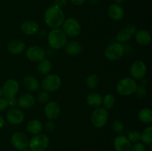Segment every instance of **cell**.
<instances>
[{"label": "cell", "instance_id": "obj_1", "mask_svg": "<svg viewBox=\"0 0 152 151\" xmlns=\"http://www.w3.org/2000/svg\"><path fill=\"white\" fill-rule=\"evenodd\" d=\"M44 20L48 28L52 29L59 28L65 20V13L59 7L55 5L50 6L45 12Z\"/></svg>", "mask_w": 152, "mask_h": 151}, {"label": "cell", "instance_id": "obj_2", "mask_svg": "<svg viewBox=\"0 0 152 151\" xmlns=\"http://www.w3.org/2000/svg\"><path fill=\"white\" fill-rule=\"evenodd\" d=\"M68 42V36L60 28L52 29L48 34V43L51 48L60 50Z\"/></svg>", "mask_w": 152, "mask_h": 151}, {"label": "cell", "instance_id": "obj_3", "mask_svg": "<svg viewBox=\"0 0 152 151\" xmlns=\"http://www.w3.org/2000/svg\"><path fill=\"white\" fill-rule=\"evenodd\" d=\"M137 87V83L136 80L132 77H126L117 82L116 85V90L120 96H129L134 94Z\"/></svg>", "mask_w": 152, "mask_h": 151}, {"label": "cell", "instance_id": "obj_4", "mask_svg": "<svg viewBox=\"0 0 152 151\" xmlns=\"http://www.w3.org/2000/svg\"><path fill=\"white\" fill-rule=\"evenodd\" d=\"M126 53V48L120 42H113L108 44L105 49L104 56L109 61H117L121 59Z\"/></svg>", "mask_w": 152, "mask_h": 151}, {"label": "cell", "instance_id": "obj_5", "mask_svg": "<svg viewBox=\"0 0 152 151\" xmlns=\"http://www.w3.org/2000/svg\"><path fill=\"white\" fill-rule=\"evenodd\" d=\"M50 144V139L43 133L34 135L29 140L28 147L31 151H45Z\"/></svg>", "mask_w": 152, "mask_h": 151}, {"label": "cell", "instance_id": "obj_6", "mask_svg": "<svg viewBox=\"0 0 152 151\" xmlns=\"http://www.w3.org/2000/svg\"><path fill=\"white\" fill-rule=\"evenodd\" d=\"M108 116L109 114L108 110L105 107H99L95 108L94 110L92 112L91 115V121L95 127L102 128L106 124L108 120Z\"/></svg>", "mask_w": 152, "mask_h": 151}, {"label": "cell", "instance_id": "obj_7", "mask_svg": "<svg viewBox=\"0 0 152 151\" xmlns=\"http://www.w3.org/2000/svg\"><path fill=\"white\" fill-rule=\"evenodd\" d=\"M62 85V79L56 74H48L41 83L42 88L47 92H55L59 90Z\"/></svg>", "mask_w": 152, "mask_h": 151}, {"label": "cell", "instance_id": "obj_8", "mask_svg": "<svg viewBox=\"0 0 152 151\" xmlns=\"http://www.w3.org/2000/svg\"><path fill=\"white\" fill-rule=\"evenodd\" d=\"M62 30L67 36L77 37L80 34L82 30L81 24L74 18H69L64 21L62 25Z\"/></svg>", "mask_w": 152, "mask_h": 151}, {"label": "cell", "instance_id": "obj_9", "mask_svg": "<svg viewBox=\"0 0 152 151\" xmlns=\"http://www.w3.org/2000/svg\"><path fill=\"white\" fill-rule=\"evenodd\" d=\"M147 73V66L142 61L137 60L132 64L130 74L134 80H142Z\"/></svg>", "mask_w": 152, "mask_h": 151}, {"label": "cell", "instance_id": "obj_10", "mask_svg": "<svg viewBox=\"0 0 152 151\" xmlns=\"http://www.w3.org/2000/svg\"><path fill=\"white\" fill-rule=\"evenodd\" d=\"M27 59L33 62H39L45 59V50L38 45L30 46L25 51Z\"/></svg>", "mask_w": 152, "mask_h": 151}, {"label": "cell", "instance_id": "obj_11", "mask_svg": "<svg viewBox=\"0 0 152 151\" xmlns=\"http://www.w3.org/2000/svg\"><path fill=\"white\" fill-rule=\"evenodd\" d=\"M19 90V84L16 80L10 78L4 81L1 87V93L2 96L5 99L16 96Z\"/></svg>", "mask_w": 152, "mask_h": 151}, {"label": "cell", "instance_id": "obj_12", "mask_svg": "<svg viewBox=\"0 0 152 151\" xmlns=\"http://www.w3.org/2000/svg\"><path fill=\"white\" fill-rule=\"evenodd\" d=\"M11 144L13 147L19 151H22L28 147V138L22 132H15L11 136Z\"/></svg>", "mask_w": 152, "mask_h": 151}, {"label": "cell", "instance_id": "obj_13", "mask_svg": "<svg viewBox=\"0 0 152 151\" xmlns=\"http://www.w3.org/2000/svg\"><path fill=\"white\" fill-rule=\"evenodd\" d=\"M137 31V28L133 24H129L126 28L120 30L116 36V38L118 41V42L123 44V43H127L132 38V37Z\"/></svg>", "mask_w": 152, "mask_h": 151}, {"label": "cell", "instance_id": "obj_14", "mask_svg": "<svg viewBox=\"0 0 152 151\" xmlns=\"http://www.w3.org/2000/svg\"><path fill=\"white\" fill-rule=\"evenodd\" d=\"M7 121L13 125H19L23 122L25 119V114L18 108H11L6 113Z\"/></svg>", "mask_w": 152, "mask_h": 151}, {"label": "cell", "instance_id": "obj_15", "mask_svg": "<svg viewBox=\"0 0 152 151\" xmlns=\"http://www.w3.org/2000/svg\"><path fill=\"white\" fill-rule=\"evenodd\" d=\"M45 115L49 120H54L59 117L61 109L59 104L56 102H49L46 104L44 109Z\"/></svg>", "mask_w": 152, "mask_h": 151}, {"label": "cell", "instance_id": "obj_16", "mask_svg": "<svg viewBox=\"0 0 152 151\" xmlns=\"http://www.w3.org/2000/svg\"><path fill=\"white\" fill-rule=\"evenodd\" d=\"M114 147L116 151H132V144L127 136L120 135L114 139Z\"/></svg>", "mask_w": 152, "mask_h": 151}, {"label": "cell", "instance_id": "obj_17", "mask_svg": "<svg viewBox=\"0 0 152 151\" xmlns=\"http://www.w3.org/2000/svg\"><path fill=\"white\" fill-rule=\"evenodd\" d=\"M20 29L25 35L34 36L39 30V25L35 21L27 20L22 22Z\"/></svg>", "mask_w": 152, "mask_h": 151}, {"label": "cell", "instance_id": "obj_18", "mask_svg": "<svg viewBox=\"0 0 152 151\" xmlns=\"http://www.w3.org/2000/svg\"><path fill=\"white\" fill-rule=\"evenodd\" d=\"M36 99L32 94L24 93L17 99V105L22 109H29L34 106Z\"/></svg>", "mask_w": 152, "mask_h": 151}, {"label": "cell", "instance_id": "obj_19", "mask_svg": "<svg viewBox=\"0 0 152 151\" xmlns=\"http://www.w3.org/2000/svg\"><path fill=\"white\" fill-rule=\"evenodd\" d=\"M108 16L113 20H122L125 15L124 9L123 8L122 6H120V4H112L108 7Z\"/></svg>", "mask_w": 152, "mask_h": 151}, {"label": "cell", "instance_id": "obj_20", "mask_svg": "<svg viewBox=\"0 0 152 151\" xmlns=\"http://www.w3.org/2000/svg\"><path fill=\"white\" fill-rule=\"evenodd\" d=\"M7 50L13 55L21 54L25 50V44L20 39L12 40L7 44Z\"/></svg>", "mask_w": 152, "mask_h": 151}, {"label": "cell", "instance_id": "obj_21", "mask_svg": "<svg viewBox=\"0 0 152 151\" xmlns=\"http://www.w3.org/2000/svg\"><path fill=\"white\" fill-rule=\"evenodd\" d=\"M135 40L140 45L147 46L151 42V35L146 30H137L135 33Z\"/></svg>", "mask_w": 152, "mask_h": 151}, {"label": "cell", "instance_id": "obj_22", "mask_svg": "<svg viewBox=\"0 0 152 151\" xmlns=\"http://www.w3.org/2000/svg\"><path fill=\"white\" fill-rule=\"evenodd\" d=\"M23 85L26 90L29 91H37L39 88V82L35 77L27 76L23 78Z\"/></svg>", "mask_w": 152, "mask_h": 151}, {"label": "cell", "instance_id": "obj_23", "mask_svg": "<svg viewBox=\"0 0 152 151\" xmlns=\"http://www.w3.org/2000/svg\"><path fill=\"white\" fill-rule=\"evenodd\" d=\"M43 130V124L39 120L32 119L27 124V130L32 135H37L41 133Z\"/></svg>", "mask_w": 152, "mask_h": 151}, {"label": "cell", "instance_id": "obj_24", "mask_svg": "<svg viewBox=\"0 0 152 151\" xmlns=\"http://www.w3.org/2000/svg\"><path fill=\"white\" fill-rule=\"evenodd\" d=\"M65 52L70 56H77L82 52V45L76 41H70L65 46Z\"/></svg>", "mask_w": 152, "mask_h": 151}, {"label": "cell", "instance_id": "obj_25", "mask_svg": "<svg viewBox=\"0 0 152 151\" xmlns=\"http://www.w3.org/2000/svg\"><path fill=\"white\" fill-rule=\"evenodd\" d=\"M87 104L92 107H99L102 104V97L100 94L96 92L90 93L86 98Z\"/></svg>", "mask_w": 152, "mask_h": 151}, {"label": "cell", "instance_id": "obj_26", "mask_svg": "<svg viewBox=\"0 0 152 151\" xmlns=\"http://www.w3.org/2000/svg\"><path fill=\"white\" fill-rule=\"evenodd\" d=\"M138 118L144 124H150L152 121V111L150 108H142L138 113Z\"/></svg>", "mask_w": 152, "mask_h": 151}, {"label": "cell", "instance_id": "obj_27", "mask_svg": "<svg viewBox=\"0 0 152 151\" xmlns=\"http://www.w3.org/2000/svg\"><path fill=\"white\" fill-rule=\"evenodd\" d=\"M51 62L49 59H44L43 60L39 62L38 65H37V70L42 75H48L51 70Z\"/></svg>", "mask_w": 152, "mask_h": 151}, {"label": "cell", "instance_id": "obj_28", "mask_svg": "<svg viewBox=\"0 0 152 151\" xmlns=\"http://www.w3.org/2000/svg\"><path fill=\"white\" fill-rule=\"evenodd\" d=\"M140 140L143 144L150 145L152 143V127L148 126L144 129L140 135Z\"/></svg>", "mask_w": 152, "mask_h": 151}, {"label": "cell", "instance_id": "obj_29", "mask_svg": "<svg viewBox=\"0 0 152 151\" xmlns=\"http://www.w3.org/2000/svg\"><path fill=\"white\" fill-rule=\"evenodd\" d=\"M115 97L111 93H107L102 97V104L105 109H111L115 105Z\"/></svg>", "mask_w": 152, "mask_h": 151}, {"label": "cell", "instance_id": "obj_30", "mask_svg": "<svg viewBox=\"0 0 152 151\" xmlns=\"http://www.w3.org/2000/svg\"><path fill=\"white\" fill-rule=\"evenodd\" d=\"M99 84V78L96 73H91L86 78V85L90 89H95Z\"/></svg>", "mask_w": 152, "mask_h": 151}, {"label": "cell", "instance_id": "obj_31", "mask_svg": "<svg viewBox=\"0 0 152 151\" xmlns=\"http://www.w3.org/2000/svg\"><path fill=\"white\" fill-rule=\"evenodd\" d=\"M111 127L116 133H122L124 130V124H123V121H120V120H115L113 121Z\"/></svg>", "mask_w": 152, "mask_h": 151}, {"label": "cell", "instance_id": "obj_32", "mask_svg": "<svg viewBox=\"0 0 152 151\" xmlns=\"http://www.w3.org/2000/svg\"><path fill=\"white\" fill-rule=\"evenodd\" d=\"M49 99H50V95H49L48 92L45 91V90L41 91L37 96V101L40 104L48 103Z\"/></svg>", "mask_w": 152, "mask_h": 151}, {"label": "cell", "instance_id": "obj_33", "mask_svg": "<svg viewBox=\"0 0 152 151\" xmlns=\"http://www.w3.org/2000/svg\"><path fill=\"white\" fill-rule=\"evenodd\" d=\"M140 135L141 133L140 132L137 131V130H133L129 133L127 138L132 143H136V142H139V141H140Z\"/></svg>", "mask_w": 152, "mask_h": 151}, {"label": "cell", "instance_id": "obj_34", "mask_svg": "<svg viewBox=\"0 0 152 151\" xmlns=\"http://www.w3.org/2000/svg\"><path fill=\"white\" fill-rule=\"evenodd\" d=\"M146 93H147V90H146V88H145V87L142 86L140 84V85H137V87L136 91H135L134 93L138 96V97L142 98L146 95Z\"/></svg>", "mask_w": 152, "mask_h": 151}, {"label": "cell", "instance_id": "obj_35", "mask_svg": "<svg viewBox=\"0 0 152 151\" xmlns=\"http://www.w3.org/2000/svg\"><path fill=\"white\" fill-rule=\"evenodd\" d=\"M132 151H146L145 145L141 142L134 143L132 147Z\"/></svg>", "mask_w": 152, "mask_h": 151}, {"label": "cell", "instance_id": "obj_36", "mask_svg": "<svg viewBox=\"0 0 152 151\" xmlns=\"http://www.w3.org/2000/svg\"><path fill=\"white\" fill-rule=\"evenodd\" d=\"M45 129L48 133H51L55 129V124L53 120H49L45 124Z\"/></svg>", "mask_w": 152, "mask_h": 151}, {"label": "cell", "instance_id": "obj_37", "mask_svg": "<svg viewBox=\"0 0 152 151\" xmlns=\"http://www.w3.org/2000/svg\"><path fill=\"white\" fill-rule=\"evenodd\" d=\"M7 107H8V104H7V99L0 97V112L7 109Z\"/></svg>", "mask_w": 152, "mask_h": 151}, {"label": "cell", "instance_id": "obj_38", "mask_svg": "<svg viewBox=\"0 0 152 151\" xmlns=\"http://www.w3.org/2000/svg\"><path fill=\"white\" fill-rule=\"evenodd\" d=\"M7 104H8V107L13 108L14 107H16V105H17V99L16 98V96H13V97L7 99Z\"/></svg>", "mask_w": 152, "mask_h": 151}, {"label": "cell", "instance_id": "obj_39", "mask_svg": "<svg viewBox=\"0 0 152 151\" xmlns=\"http://www.w3.org/2000/svg\"><path fill=\"white\" fill-rule=\"evenodd\" d=\"M68 3V0H54V5L62 9L65 7Z\"/></svg>", "mask_w": 152, "mask_h": 151}, {"label": "cell", "instance_id": "obj_40", "mask_svg": "<svg viewBox=\"0 0 152 151\" xmlns=\"http://www.w3.org/2000/svg\"><path fill=\"white\" fill-rule=\"evenodd\" d=\"M86 0H71V2L76 6H80L84 4Z\"/></svg>", "mask_w": 152, "mask_h": 151}, {"label": "cell", "instance_id": "obj_41", "mask_svg": "<svg viewBox=\"0 0 152 151\" xmlns=\"http://www.w3.org/2000/svg\"><path fill=\"white\" fill-rule=\"evenodd\" d=\"M5 124V121H4V118H3L2 115L0 114V130L3 128V127Z\"/></svg>", "mask_w": 152, "mask_h": 151}, {"label": "cell", "instance_id": "obj_42", "mask_svg": "<svg viewBox=\"0 0 152 151\" xmlns=\"http://www.w3.org/2000/svg\"><path fill=\"white\" fill-rule=\"evenodd\" d=\"M114 4H120L125 1V0H114Z\"/></svg>", "mask_w": 152, "mask_h": 151}, {"label": "cell", "instance_id": "obj_43", "mask_svg": "<svg viewBox=\"0 0 152 151\" xmlns=\"http://www.w3.org/2000/svg\"><path fill=\"white\" fill-rule=\"evenodd\" d=\"M89 1H90V2L91 4H96L97 2V0H89Z\"/></svg>", "mask_w": 152, "mask_h": 151}, {"label": "cell", "instance_id": "obj_44", "mask_svg": "<svg viewBox=\"0 0 152 151\" xmlns=\"http://www.w3.org/2000/svg\"><path fill=\"white\" fill-rule=\"evenodd\" d=\"M2 96V93H1V87H0V97Z\"/></svg>", "mask_w": 152, "mask_h": 151}, {"label": "cell", "instance_id": "obj_45", "mask_svg": "<svg viewBox=\"0 0 152 151\" xmlns=\"http://www.w3.org/2000/svg\"><path fill=\"white\" fill-rule=\"evenodd\" d=\"M22 151H31V150H30L29 149H27V148H26V149L23 150H22Z\"/></svg>", "mask_w": 152, "mask_h": 151}]
</instances>
